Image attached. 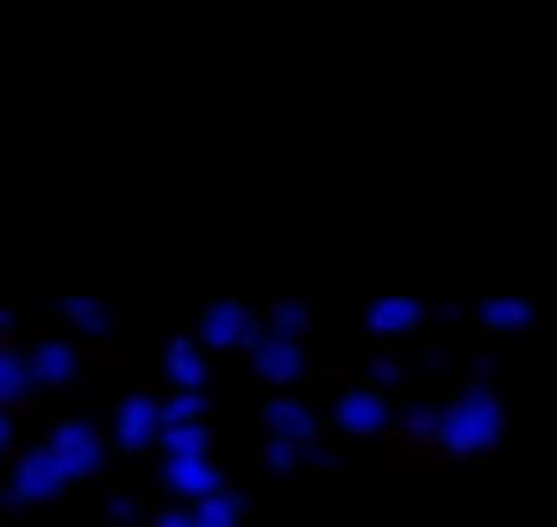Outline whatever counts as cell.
<instances>
[{
	"mask_svg": "<svg viewBox=\"0 0 557 527\" xmlns=\"http://www.w3.org/2000/svg\"><path fill=\"white\" fill-rule=\"evenodd\" d=\"M435 436H443V451H450V458H473V451L504 443V397L488 390V375H473V382L435 413Z\"/></svg>",
	"mask_w": 557,
	"mask_h": 527,
	"instance_id": "cell-1",
	"label": "cell"
},
{
	"mask_svg": "<svg viewBox=\"0 0 557 527\" xmlns=\"http://www.w3.org/2000/svg\"><path fill=\"white\" fill-rule=\"evenodd\" d=\"M313 436H321V420H313L298 397H275V405H268V466H275V474L306 466V458H313Z\"/></svg>",
	"mask_w": 557,
	"mask_h": 527,
	"instance_id": "cell-2",
	"label": "cell"
},
{
	"mask_svg": "<svg viewBox=\"0 0 557 527\" xmlns=\"http://www.w3.org/2000/svg\"><path fill=\"white\" fill-rule=\"evenodd\" d=\"M47 451H54L62 481H85V474H100V458H108V436H100V428H85V420H62V428L47 436Z\"/></svg>",
	"mask_w": 557,
	"mask_h": 527,
	"instance_id": "cell-3",
	"label": "cell"
},
{
	"mask_svg": "<svg viewBox=\"0 0 557 527\" xmlns=\"http://www.w3.org/2000/svg\"><path fill=\"white\" fill-rule=\"evenodd\" d=\"M161 481L184 497V512L191 504H207V497H222V474H214V458L207 451H184V458H161Z\"/></svg>",
	"mask_w": 557,
	"mask_h": 527,
	"instance_id": "cell-4",
	"label": "cell"
},
{
	"mask_svg": "<svg viewBox=\"0 0 557 527\" xmlns=\"http://www.w3.org/2000/svg\"><path fill=\"white\" fill-rule=\"evenodd\" d=\"M70 481H62V466H54V451L39 443V451H24V466H16V481H9V504H47V497H62Z\"/></svg>",
	"mask_w": 557,
	"mask_h": 527,
	"instance_id": "cell-5",
	"label": "cell"
},
{
	"mask_svg": "<svg viewBox=\"0 0 557 527\" xmlns=\"http://www.w3.org/2000/svg\"><path fill=\"white\" fill-rule=\"evenodd\" d=\"M252 367H260V382H298V336H275V329H252Z\"/></svg>",
	"mask_w": 557,
	"mask_h": 527,
	"instance_id": "cell-6",
	"label": "cell"
},
{
	"mask_svg": "<svg viewBox=\"0 0 557 527\" xmlns=\"http://www.w3.org/2000/svg\"><path fill=\"white\" fill-rule=\"evenodd\" d=\"M115 443H123V451L161 443V405H153V397H123V413H115Z\"/></svg>",
	"mask_w": 557,
	"mask_h": 527,
	"instance_id": "cell-7",
	"label": "cell"
},
{
	"mask_svg": "<svg viewBox=\"0 0 557 527\" xmlns=\"http://www.w3.org/2000/svg\"><path fill=\"white\" fill-rule=\"evenodd\" d=\"M24 367H32V390H54V382H70V375H77V352H70L62 336H47V344H32V352H24Z\"/></svg>",
	"mask_w": 557,
	"mask_h": 527,
	"instance_id": "cell-8",
	"label": "cell"
},
{
	"mask_svg": "<svg viewBox=\"0 0 557 527\" xmlns=\"http://www.w3.org/2000/svg\"><path fill=\"white\" fill-rule=\"evenodd\" d=\"M382 420H389V397H374V390H344L336 397V428L344 436H374Z\"/></svg>",
	"mask_w": 557,
	"mask_h": 527,
	"instance_id": "cell-9",
	"label": "cell"
},
{
	"mask_svg": "<svg viewBox=\"0 0 557 527\" xmlns=\"http://www.w3.org/2000/svg\"><path fill=\"white\" fill-rule=\"evenodd\" d=\"M252 329H260V321H252V314H245L237 298L207 306V321H199V336H207V344H252Z\"/></svg>",
	"mask_w": 557,
	"mask_h": 527,
	"instance_id": "cell-10",
	"label": "cell"
},
{
	"mask_svg": "<svg viewBox=\"0 0 557 527\" xmlns=\"http://www.w3.org/2000/svg\"><path fill=\"white\" fill-rule=\"evenodd\" d=\"M367 329H374V336H405V329H420V298H374V306H367Z\"/></svg>",
	"mask_w": 557,
	"mask_h": 527,
	"instance_id": "cell-11",
	"label": "cell"
},
{
	"mask_svg": "<svg viewBox=\"0 0 557 527\" xmlns=\"http://www.w3.org/2000/svg\"><path fill=\"white\" fill-rule=\"evenodd\" d=\"M169 375H176V390L199 397V382H207V352H199L191 336H176V344H169Z\"/></svg>",
	"mask_w": 557,
	"mask_h": 527,
	"instance_id": "cell-12",
	"label": "cell"
},
{
	"mask_svg": "<svg viewBox=\"0 0 557 527\" xmlns=\"http://www.w3.org/2000/svg\"><path fill=\"white\" fill-rule=\"evenodd\" d=\"M32 397V367H24V352H9V344H0V413H9V405H24Z\"/></svg>",
	"mask_w": 557,
	"mask_h": 527,
	"instance_id": "cell-13",
	"label": "cell"
},
{
	"mask_svg": "<svg viewBox=\"0 0 557 527\" xmlns=\"http://www.w3.org/2000/svg\"><path fill=\"white\" fill-rule=\"evenodd\" d=\"M191 527H237V489H222V497L191 504Z\"/></svg>",
	"mask_w": 557,
	"mask_h": 527,
	"instance_id": "cell-14",
	"label": "cell"
},
{
	"mask_svg": "<svg viewBox=\"0 0 557 527\" xmlns=\"http://www.w3.org/2000/svg\"><path fill=\"white\" fill-rule=\"evenodd\" d=\"M62 314H70V321H77L85 336H100V329H108V306H100V298H70Z\"/></svg>",
	"mask_w": 557,
	"mask_h": 527,
	"instance_id": "cell-15",
	"label": "cell"
},
{
	"mask_svg": "<svg viewBox=\"0 0 557 527\" xmlns=\"http://www.w3.org/2000/svg\"><path fill=\"white\" fill-rule=\"evenodd\" d=\"M481 321H488V329H527V306H519V298H488Z\"/></svg>",
	"mask_w": 557,
	"mask_h": 527,
	"instance_id": "cell-16",
	"label": "cell"
},
{
	"mask_svg": "<svg viewBox=\"0 0 557 527\" xmlns=\"http://www.w3.org/2000/svg\"><path fill=\"white\" fill-rule=\"evenodd\" d=\"M268 329H275V336H306V314H298V306H275Z\"/></svg>",
	"mask_w": 557,
	"mask_h": 527,
	"instance_id": "cell-17",
	"label": "cell"
},
{
	"mask_svg": "<svg viewBox=\"0 0 557 527\" xmlns=\"http://www.w3.org/2000/svg\"><path fill=\"white\" fill-rule=\"evenodd\" d=\"M161 420H199V397H191V390H176V397L161 405Z\"/></svg>",
	"mask_w": 557,
	"mask_h": 527,
	"instance_id": "cell-18",
	"label": "cell"
},
{
	"mask_svg": "<svg viewBox=\"0 0 557 527\" xmlns=\"http://www.w3.org/2000/svg\"><path fill=\"white\" fill-rule=\"evenodd\" d=\"M9 443H16V428H9V413H0V451H9Z\"/></svg>",
	"mask_w": 557,
	"mask_h": 527,
	"instance_id": "cell-19",
	"label": "cell"
}]
</instances>
